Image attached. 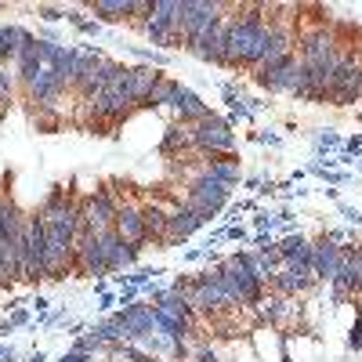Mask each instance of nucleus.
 Listing matches in <instances>:
<instances>
[{"mask_svg": "<svg viewBox=\"0 0 362 362\" xmlns=\"http://www.w3.org/2000/svg\"><path fill=\"white\" fill-rule=\"evenodd\" d=\"M235 127H228V119L210 112L206 119H199V124H192V153L196 156H235Z\"/></svg>", "mask_w": 362, "mask_h": 362, "instance_id": "1", "label": "nucleus"}, {"mask_svg": "<svg viewBox=\"0 0 362 362\" xmlns=\"http://www.w3.org/2000/svg\"><path fill=\"white\" fill-rule=\"evenodd\" d=\"M185 199L203 203L210 214H221V210L232 203V189H225L218 177H210V174H206V167H199V170L185 181Z\"/></svg>", "mask_w": 362, "mask_h": 362, "instance_id": "2", "label": "nucleus"}, {"mask_svg": "<svg viewBox=\"0 0 362 362\" xmlns=\"http://www.w3.org/2000/svg\"><path fill=\"white\" fill-rule=\"evenodd\" d=\"M337 37H334V29H326V25H319V29H305V33H297V58L305 62L308 69L312 66H322L329 54L337 51Z\"/></svg>", "mask_w": 362, "mask_h": 362, "instance_id": "3", "label": "nucleus"}, {"mask_svg": "<svg viewBox=\"0 0 362 362\" xmlns=\"http://www.w3.org/2000/svg\"><path fill=\"white\" fill-rule=\"evenodd\" d=\"M98 239H102V247H105V261H109V272H112V276H116V272H131V268L138 264L141 250H145V247L127 243V239L119 235L116 228H102Z\"/></svg>", "mask_w": 362, "mask_h": 362, "instance_id": "4", "label": "nucleus"}, {"mask_svg": "<svg viewBox=\"0 0 362 362\" xmlns=\"http://www.w3.org/2000/svg\"><path fill=\"white\" fill-rule=\"evenodd\" d=\"M83 199H87V218H90V225H95V232H102V228H112V225H116L119 196H116V185H112V181L98 185L95 192L83 196Z\"/></svg>", "mask_w": 362, "mask_h": 362, "instance_id": "5", "label": "nucleus"}, {"mask_svg": "<svg viewBox=\"0 0 362 362\" xmlns=\"http://www.w3.org/2000/svg\"><path fill=\"white\" fill-rule=\"evenodd\" d=\"M119 235L134 247H148V235H145V214H141V203L138 199H119V210H116V225H112Z\"/></svg>", "mask_w": 362, "mask_h": 362, "instance_id": "6", "label": "nucleus"}, {"mask_svg": "<svg viewBox=\"0 0 362 362\" xmlns=\"http://www.w3.org/2000/svg\"><path fill=\"white\" fill-rule=\"evenodd\" d=\"M203 228V221L192 214V210L185 206V203H174L170 206V221H167V239H163V250H170V247H181V243H189V239L196 235Z\"/></svg>", "mask_w": 362, "mask_h": 362, "instance_id": "7", "label": "nucleus"}, {"mask_svg": "<svg viewBox=\"0 0 362 362\" xmlns=\"http://www.w3.org/2000/svg\"><path fill=\"white\" fill-rule=\"evenodd\" d=\"M119 319H124L127 326V337L131 344H141L148 337H156V308L153 305H127V308H119Z\"/></svg>", "mask_w": 362, "mask_h": 362, "instance_id": "8", "label": "nucleus"}, {"mask_svg": "<svg viewBox=\"0 0 362 362\" xmlns=\"http://www.w3.org/2000/svg\"><path fill=\"white\" fill-rule=\"evenodd\" d=\"M337 264H341V247L329 243L326 235H315L312 239V276H315V283H329V279H334Z\"/></svg>", "mask_w": 362, "mask_h": 362, "instance_id": "9", "label": "nucleus"}, {"mask_svg": "<svg viewBox=\"0 0 362 362\" xmlns=\"http://www.w3.org/2000/svg\"><path fill=\"white\" fill-rule=\"evenodd\" d=\"M210 112H214V109H210L199 95H196V90L192 87H185V83H181V90H177V98H174V109H170V116L177 119V124H185V127H192V124H199V119H206Z\"/></svg>", "mask_w": 362, "mask_h": 362, "instance_id": "10", "label": "nucleus"}, {"mask_svg": "<svg viewBox=\"0 0 362 362\" xmlns=\"http://www.w3.org/2000/svg\"><path fill=\"white\" fill-rule=\"evenodd\" d=\"M156 153L167 156V160L189 156V153H192V127H185V124H177V119H170V124L163 127V138H160V145H156Z\"/></svg>", "mask_w": 362, "mask_h": 362, "instance_id": "11", "label": "nucleus"}, {"mask_svg": "<svg viewBox=\"0 0 362 362\" xmlns=\"http://www.w3.org/2000/svg\"><path fill=\"white\" fill-rule=\"evenodd\" d=\"M141 214H145V235L148 243H156L163 250V239H167V221H170V206L160 199H145L141 203Z\"/></svg>", "mask_w": 362, "mask_h": 362, "instance_id": "12", "label": "nucleus"}, {"mask_svg": "<svg viewBox=\"0 0 362 362\" xmlns=\"http://www.w3.org/2000/svg\"><path fill=\"white\" fill-rule=\"evenodd\" d=\"M87 11L95 15V22H102V25L131 22L134 18V0H90Z\"/></svg>", "mask_w": 362, "mask_h": 362, "instance_id": "13", "label": "nucleus"}, {"mask_svg": "<svg viewBox=\"0 0 362 362\" xmlns=\"http://www.w3.org/2000/svg\"><path fill=\"white\" fill-rule=\"evenodd\" d=\"M160 76H163V69H153V66H131V98H134V105L138 109H145V102H148V95H153V87L160 83Z\"/></svg>", "mask_w": 362, "mask_h": 362, "instance_id": "14", "label": "nucleus"}, {"mask_svg": "<svg viewBox=\"0 0 362 362\" xmlns=\"http://www.w3.org/2000/svg\"><path fill=\"white\" fill-rule=\"evenodd\" d=\"M203 167H206L210 177H218L221 185L232 189V192L239 189V181H243V170H239V160L235 156H214V160H206Z\"/></svg>", "mask_w": 362, "mask_h": 362, "instance_id": "15", "label": "nucleus"}, {"mask_svg": "<svg viewBox=\"0 0 362 362\" xmlns=\"http://www.w3.org/2000/svg\"><path fill=\"white\" fill-rule=\"evenodd\" d=\"M177 90H181V83L177 80H170V76H160V83L153 87V95H148V102H145V112H170L174 109V98H177Z\"/></svg>", "mask_w": 362, "mask_h": 362, "instance_id": "16", "label": "nucleus"}, {"mask_svg": "<svg viewBox=\"0 0 362 362\" xmlns=\"http://www.w3.org/2000/svg\"><path fill=\"white\" fill-rule=\"evenodd\" d=\"M90 334H95L102 344H119V341L131 344L127 326H124V319H119V312H112V315H105L102 322H95V326H90Z\"/></svg>", "mask_w": 362, "mask_h": 362, "instance_id": "17", "label": "nucleus"}, {"mask_svg": "<svg viewBox=\"0 0 362 362\" xmlns=\"http://www.w3.org/2000/svg\"><path fill=\"white\" fill-rule=\"evenodd\" d=\"M341 148H344V141H341V134H337L334 127H326V131H315V134H312V153H315L319 160L341 153Z\"/></svg>", "mask_w": 362, "mask_h": 362, "instance_id": "18", "label": "nucleus"}, {"mask_svg": "<svg viewBox=\"0 0 362 362\" xmlns=\"http://www.w3.org/2000/svg\"><path fill=\"white\" fill-rule=\"evenodd\" d=\"M66 51H69V44H62V40H40L37 37V58H40L44 69H54L66 58Z\"/></svg>", "mask_w": 362, "mask_h": 362, "instance_id": "19", "label": "nucleus"}, {"mask_svg": "<svg viewBox=\"0 0 362 362\" xmlns=\"http://www.w3.org/2000/svg\"><path fill=\"white\" fill-rule=\"evenodd\" d=\"M134 54L141 58L145 66H153V69H163V66L170 62V58H167L163 51H148V47H134Z\"/></svg>", "mask_w": 362, "mask_h": 362, "instance_id": "20", "label": "nucleus"}, {"mask_svg": "<svg viewBox=\"0 0 362 362\" xmlns=\"http://www.w3.org/2000/svg\"><path fill=\"white\" fill-rule=\"evenodd\" d=\"M11 90H15V76L8 73V66H0V105H11Z\"/></svg>", "mask_w": 362, "mask_h": 362, "instance_id": "21", "label": "nucleus"}, {"mask_svg": "<svg viewBox=\"0 0 362 362\" xmlns=\"http://www.w3.org/2000/svg\"><path fill=\"white\" fill-rule=\"evenodd\" d=\"M189 358H192V362H218V351L210 348L206 341H196V344H192V355H189Z\"/></svg>", "mask_w": 362, "mask_h": 362, "instance_id": "22", "label": "nucleus"}, {"mask_svg": "<svg viewBox=\"0 0 362 362\" xmlns=\"http://www.w3.org/2000/svg\"><path fill=\"white\" fill-rule=\"evenodd\" d=\"M225 119H228V127H235V124H250L254 112L247 109V102H239L235 109H228V116H225Z\"/></svg>", "mask_w": 362, "mask_h": 362, "instance_id": "23", "label": "nucleus"}, {"mask_svg": "<svg viewBox=\"0 0 362 362\" xmlns=\"http://www.w3.org/2000/svg\"><path fill=\"white\" fill-rule=\"evenodd\" d=\"M319 177L326 181L329 189H337V185H344V181H351V174H348V170H322Z\"/></svg>", "mask_w": 362, "mask_h": 362, "instance_id": "24", "label": "nucleus"}, {"mask_svg": "<svg viewBox=\"0 0 362 362\" xmlns=\"http://www.w3.org/2000/svg\"><path fill=\"white\" fill-rule=\"evenodd\" d=\"M37 15L44 22H62L66 18V8H51V4H37Z\"/></svg>", "mask_w": 362, "mask_h": 362, "instance_id": "25", "label": "nucleus"}, {"mask_svg": "<svg viewBox=\"0 0 362 362\" xmlns=\"http://www.w3.org/2000/svg\"><path fill=\"white\" fill-rule=\"evenodd\" d=\"M66 319H69V312H66V308H58V312H47V315H40V322H37V326L51 329V326H58V322H66Z\"/></svg>", "mask_w": 362, "mask_h": 362, "instance_id": "26", "label": "nucleus"}, {"mask_svg": "<svg viewBox=\"0 0 362 362\" xmlns=\"http://www.w3.org/2000/svg\"><path fill=\"white\" fill-rule=\"evenodd\" d=\"M254 141H261V145H268V148H279V145H283V134H276V131H257Z\"/></svg>", "mask_w": 362, "mask_h": 362, "instance_id": "27", "label": "nucleus"}, {"mask_svg": "<svg viewBox=\"0 0 362 362\" xmlns=\"http://www.w3.org/2000/svg\"><path fill=\"white\" fill-rule=\"evenodd\" d=\"M138 297H141V293H138V286H124V290L116 293V305H124V308H127V305H134Z\"/></svg>", "mask_w": 362, "mask_h": 362, "instance_id": "28", "label": "nucleus"}, {"mask_svg": "<svg viewBox=\"0 0 362 362\" xmlns=\"http://www.w3.org/2000/svg\"><path fill=\"white\" fill-rule=\"evenodd\" d=\"M348 348H351V351H358V348H362V312H358V319H355V326H351V337H348Z\"/></svg>", "mask_w": 362, "mask_h": 362, "instance_id": "29", "label": "nucleus"}, {"mask_svg": "<svg viewBox=\"0 0 362 362\" xmlns=\"http://www.w3.org/2000/svg\"><path fill=\"white\" fill-rule=\"evenodd\" d=\"M225 239H235V243H250V232H247L243 225H228Z\"/></svg>", "mask_w": 362, "mask_h": 362, "instance_id": "30", "label": "nucleus"}, {"mask_svg": "<svg viewBox=\"0 0 362 362\" xmlns=\"http://www.w3.org/2000/svg\"><path fill=\"white\" fill-rule=\"evenodd\" d=\"M337 210H341V218H348L351 225H362V210H355V206H348V203H337Z\"/></svg>", "mask_w": 362, "mask_h": 362, "instance_id": "31", "label": "nucleus"}, {"mask_svg": "<svg viewBox=\"0 0 362 362\" xmlns=\"http://www.w3.org/2000/svg\"><path fill=\"white\" fill-rule=\"evenodd\" d=\"M102 315H112V308H116V293H102L98 297V305H95Z\"/></svg>", "mask_w": 362, "mask_h": 362, "instance_id": "32", "label": "nucleus"}, {"mask_svg": "<svg viewBox=\"0 0 362 362\" xmlns=\"http://www.w3.org/2000/svg\"><path fill=\"white\" fill-rule=\"evenodd\" d=\"M8 322L18 329V326H29V308H11V315H8Z\"/></svg>", "mask_w": 362, "mask_h": 362, "instance_id": "33", "label": "nucleus"}, {"mask_svg": "<svg viewBox=\"0 0 362 362\" xmlns=\"http://www.w3.org/2000/svg\"><path fill=\"white\" fill-rule=\"evenodd\" d=\"M58 362H95V355H83V351H66Z\"/></svg>", "mask_w": 362, "mask_h": 362, "instance_id": "34", "label": "nucleus"}, {"mask_svg": "<svg viewBox=\"0 0 362 362\" xmlns=\"http://www.w3.org/2000/svg\"><path fill=\"white\" fill-rule=\"evenodd\" d=\"M83 37H102V22H95V18H87V25L80 29Z\"/></svg>", "mask_w": 362, "mask_h": 362, "instance_id": "35", "label": "nucleus"}, {"mask_svg": "<svg viewBox=\"0 0 362 362\" xmlns=\"http://www.w3.org/2000/svg\"><path fill=\"white\" fill-rule=\"evenodd\" d=\"M261 181H264L261 174H250V177H243V189H250V192L257 196V189H261Z\"/></svg>", "mask_w": 362, "mask_h": 362, "instance_id": "36", "label": "nucleus"}, {"mask_svg": "<svg viewBox=\"0 0 362 362\" xmlns=\"http://www.w3.org/2000/svg\"><path fill=\"white\" fill-rule=\"evenodd\" d=\"M29 305H33V308H37V312H40V315H47V305H51V300H47V297H40V293H37V297H33V300H29Z\"/></svg>", "mask_w": 362, "mask_h": 362, "instance_id": "37", "label": "nucleus"}, {"mask_svg": "<svg viewBox=\"0 0 362 362\" xmlns=\"http://www.w3.org/2000/svg\"><path fill=\"white\" fill-rule=\"evenodd\" d=\"M181 261H203V247H192V250H185V254H181Z\"/></svg>", "mask_w": 362, "mask_h": 362, "instance_id": "38", "label": "nucleus"}, {"mask_svg": "<svg viewBox=\"0 0 362 362\" xmlns=\"http://www.w3.org/2000/svg\"><path fill=\"white\" fill-rule=\"evenodd\" d=\"M11 329H15V326H11V322L4 319V322H0V337H8V334H11Z\"/></svg>", "mask_w": 362, "mask_h": 362, "instance_id": "39", "label": "nucleus"}, {"mask_svg": "<svg viewBox=\"0 0 362 362\" xmlns=\"http://www.w3.org/2000/svg\"><path fill=\"white\" fill-rule=\"evenodd\" d=\"M29 362H47V351H33V355H29Z\"/></svg>", "mask_w": 362, "mask_h": 362, "instance_id": "40", "label": "nucleus"}, {"mask_svg": "<svg viewBox=\"0 0 362 362\" xmlns=\"http://www.w3.org/2000/svg\"><path fill=\"white\" fill-rule=\"evenodd\" d=\"M0 362H18V351H15V348H8V355L0 358Z\"/></svg>", "mask_w": 362, "mask_h": 362, "instance_id": "41", "label": "nucleus"}, {"mask_svg": "<svg viewBox=\"0 0 362 362\" xmlns=\"http://www.w3.org/2000/svg\"><path fill=\"white\" fill-rule=\"evenodd\" d=\"M4 355H8V348H4V344H0V358H4Z\"/></svg>", "mask_w": 362, "mask_h": 362, "instance_id": "42", "label": "nucleus"}, {"mask_svg": "<svg viewBox=\"0 0 362 362\" xmlns=\"http://www.w3.org/2000/svg\"><path fill=\"white\" fill-rule=\"evenodd\" d=\"M358 119H362V116H358Z\"/></svg>", "mask_w": 362, "mask_h": 362, "instance_id": "43", "label": "nucleus"}]
</instances>
